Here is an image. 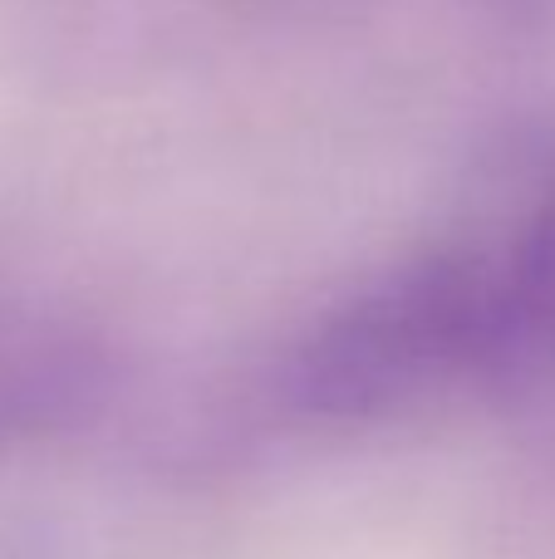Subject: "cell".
Here are the masks:
<instances>
[{
  "instance_id": "cell-2",
  "label": "cell",
  "mask_w": 555,
  "mask_h": 559,
  "mask_svg": "<svg viewBox=\"0 0 555 559\" xmlns=\"http://www.w3.org/2000/svg\"><path fill=\"white\" fill-rule=\"evenodd\" d=\"M104 354L55 309L0 289V432L69 423L98 397Z\"/></svg>"
},
{
  "instance_id": "cell-1",
  "label": "cell",
  "mask_w": 555,
  "mask_h": 559,
  "mask_svg": "<svg viewBox=\"0 0 555 559\" xmlns=\"http://www.w3.org/2000/svg\"><path fill=\"white\" fill-rule=\"evenodd\" d=\"M497 255L438 251L389 271L315 324L291 368L315 417H383L452 383H492Z\"/></svg>"
},
{
  "instance_id": "cell-3",
  "label": "cell",
  "mask_w": 555,
  "mask_h": 559,
  "mask_svg": "<svg viewBox=\"0 0 555 559\" xmlns=\"http://www.w3.org/2000/svg\"><path fill=\"white\" fill-rule=\"evenodd\" d=\"M492 383H555V182L497 255V364Z\"/></svg>"
}]
</instances>
